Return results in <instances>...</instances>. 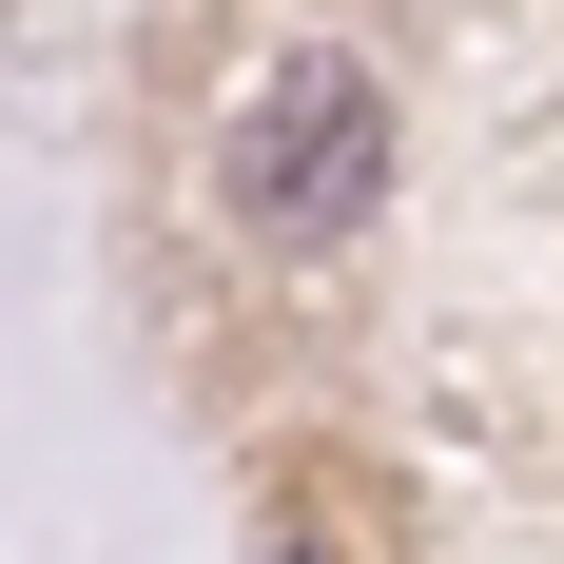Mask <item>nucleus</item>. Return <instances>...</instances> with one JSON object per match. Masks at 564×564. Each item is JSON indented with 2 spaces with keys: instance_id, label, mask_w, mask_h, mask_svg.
I'll use <instances>...</instances> for the list:
<instances>
[{
  "instance_id": "obj_1",
  "label": "nucleus",
  "mask_w": 564,
  "mask_h": 564,
  "mask_svg": "<svg viewBox=\"0 0 564 564\" xmlns=\"http://www.w3.org/2000/svg\"><path fill=\"white\" fill-rule=\"evenodd\" d=\"M215 175H234V215L273 234V253H332L370 195H390V78L350 40H292L253 98H234V137H215Z\"/></svg>"
},
{
  "instance_id": "obj_2",
  "label": "nucleus",
  "mask_w": 564,
  "mask_h": 564,
  "mask_svg": "<svg viewBox=\"0 0 564 564\" xmlns=\"http://www.w3.org/2000/svg\"><path fill=\"white\" fill-rule=\"evenodd\" d=\"M253 564H312V545H253Z\"/></svg>"
}]
</instances>
